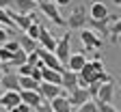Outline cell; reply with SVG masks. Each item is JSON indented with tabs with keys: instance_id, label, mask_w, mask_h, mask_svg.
<instances>
[{
	"instance_id": "cell-37",
	"label": "cell",
	"mask_w": 121,
	"mask_h": 112,
	"mask_svg": "<svg viewBox=\"0 0 121 112\" xmlns=\"http://www.w3.org/2000/svg\"><path fill=\"white\" fill-rule=\"evenodd\" d=\"M33 2H39V0H33Z\"/></svg>"
},
{
	"instance_id": "cell-8",
	"label": "cell",
	"mask_w": 121,
	"mask_h": 112,
	"mask_svg": "<svg viewBox=\"0 0 121 112\" xmlns=\"http://www.w3.org/2000/svg\"><path fill=\"white\" fill-rule=\"evenodd\" d=\"M112 95H115V84H112V80H110V82L99 84V88H97V93H95V101H97V104H110Z\"/></svg>"
},
{
	"instance_id": "cell-4",
	"label": "cell",
	"mask_w": 121,
	"mask_h": 112,
	"mask_svg": "<svg viewBox=\"0 0 121 112\" xmlns=\"http://www.w3.org/2000/svg\"><path fill=\"white\" fill-rule=\"evenodd\" d=\"M80 41H82V47L89 52V50H99L104 45L102 37H97V33H93L91 28H82L80 30Z\"/></svg>"
},
{
	"instance_id": "cell-26",
	"label": "cell",
	"mask_w": 121,
	"mask_h": 112,
	"mask_svg": "<svg viewBox=\"0 0 121 112\" xmlns=\"http://www.w3.org/2000/svg\"><path fill=\"white\" fill-rule=\"evenodd\" d=\"M11 56H13V52H9L4 45H0V62H9Z\"/></svg>"
},
{
	"instance_id": "cell-11",
	"label": "cell",
	"mask_w": 121,
	"mask_h": 112,
	"mask_svg": "<svg viewBox=\"0 0 121 112\" xmlns=\"http://www.w3.org/2000/svg\"><path fill=\"white\" fill-rule=\"evenodd\" d=\"M37 43H39V47H43V50H48V52H54V47H56V39L52 37L50 30H45L43 24H41V33H39Z\"/></svg>"
},
{
	"instance_id": "cell-36",
	"label": "cell",
	"mask_w": 121,
	"mask_h": 112,
	"mask_svg": "<svg viewBox=\"0 0 121 112\" xmlns=\"http://www.w3.org/2000/svg\"><path fill=\"white\" fill-rule=\"evenodd\" d=\"M119 43H121V35H119Z\"/></svg>"
},
{
	"instance_id": "cell-29",
	"label": "cell",
	"mask_w": 121,
	"mask_h": 112,
	"mask_svg": "<svg viewBox=\"0 0 121 112\" xmlns=\"http://www.w3.org/2000/svg\"><path fill=\"white\" fill-rule=\"evenodd\" d=\"M97 112H117L110 104H97Z\"/></svg>"
},
{
	"instance_id": "cell-19",
	"label": "cell",
	"mask_w": 121,
	"mask_h": 112,
	"mask_svg": "<svg viewBox=\"0 0 121 112\" xmlns=\"http://www.w3.org/2000/svg\"><path fill=\"white\" fill-rule=\"evenodd\" d=\"M86 62V58H84V52H78V54H71L69 56V60H67V67L71 69V71H76L78 73L80 69H82V65Z\"/></svg>"
},
{
	"instance_id": "cell-5",
	"label": "cell",
	"mask_w": 121,
	"mask_h": 112,
	"mask_svg": "<svg viewBox=\"0 0 121 112\" xmlns=\"http://www.w3.org/2000/svg\"><path fill=\"white\" fill-rule=\"evenodd\" d=\"M37 56H39V60H41L43 67L56 69V71H63V65L58 62V58L54 56V52H48V50H43V47H37Z\"/></svg>"
},
{
	"instance_id": "cell-2",
	"label": "cell",
	"mask_w": 121,
	"mask_h": 112,
	"mask_svg": "<svg viewBox=\"0 0 121 112\" xmlns=\"http://www.w3.org/2000/svg\"><path fill=\"white\" fill-rule=\"evenodd\" d=\"M86 22H89V17H86V11H84L82 4H78V7L69 13V17L65 20L67 28H71V30H82V28H86Z\"/></svg>"
},
{
	"instance_id": "cell-3",
	"label": "cell",
	"mask_w": 121,
	"mask_h": 112,
	"mask_svg": "<svg viewBox=\"0 0 121 112\" xmlns=\"http://www.w3.org/2000/svg\"><path fill=\"white\" fill-rule=\"evenodd\" d=\"M54 56L58 58V62H60L63 67L67 65V60H69V56H71V35H69V33H65V37L60 39V41H56Z\"/></svg>"
},
{
	"instance_id": "cell-38",
	"label": "cell",
	"mask_w": 121,
	"mask_h": 112,
	"mask_svg": "<svg viewBox=\"0 0 121 112\" xmlns=\"http://www.w3.org/2000/svg\"><path fill=\"white\" fill-rule=\"evenodd\" d=\"M0 78H2V71H0Z\"/></svg>"
},
{
	"instance_id": "cell-16",
	"label": "cell",
	"mask_w": 121,
	"mask_h": 112,
	"mask_svg": "<svg viewBox=\"0 0 121 112\" xmlns=\"http://www.w3.org/2000/svg\"><path fill=\"white\" fill-rule=\"evenodd\" d=\"M20 97H22V104H28L30 108H37L43 101L39 91H20Z\"/></svg>"
},
{
	"instance_id": "cell-10",
	"label": "cell",
	"mask_w": 121,
	"mask_h": 112,
	"mask_svg": "<svg viewBox=\"0 0 121 112\" xmlns=\"http://www.w3.org/2000/svg\"><path fill=\"white\" fill-rule=\"evenodd\" d=\"M17 104H22V97H20V91H4L2 95H0V106L11 110L15 108Z\"/></svg>"
},
{
	"instance_id": "cell-15",
	"label": "cell",
	"mask_w": 121,
	"mask_h": 112,
	"mask_svg": "<svg viewBox=\"0 0 121 112\" xmlns=\"http://www.w3.org/2000/svg\"><path fill=\"white\" fill-rule=\"evenodd\" d=\"M50 108H52V112H73L71 106H69V101H67V93L54 97V99L50 101Z\"/></svg>"
},
{
	"instance_id": "cell-28",
	"label": "cell",
	"mask_w": 121,
	"mask_h": 112,
	"mask_svg": "<svg viewBox=\"0 0 121 112\" xmlns=\"http://www.w3.org/2000/svg\"><path fill=\"white\" fill-rule=\"evenodd\" d=\"M35 112H52V108H50V101H41V104L35 108Z\"/></svg>"
},
{
	"instance_id": "cell-23",
	"label": "cell",
	"mask_w": 121,
	"mask_h": 112,
	"mask_svg": "<svg viewBox=\"0 0 121 112\" xmlns=\"http://www.w3.org/2000/svg\"><path fill=\"white\" fill-rule=\"evenodd\" d=\"M39 33H41V24H39V22H33V24L24 30V35H28L30 39H35V41L39 39Z\"/></svg>"
},
{
	"instance_id": "cell-1",
	"label": "cell",
	"mask_w": 121,
	"mask_h": 112,
	"mask_svg": "<svg viewBox=\"0 0 121 112\" xmlns=\"http://www.w3.org/2000/svg\"><path fill=\"white\" fill-rule=\"evenodd\" d=\"M37 9L41 11L43 17L50 20L52 24L65 26V20H63V15H60V11H58V7H56L54 2H50V0H39V2H37Z\"/></svg>"
},
{
	"instance_id": "cell-18",
	"label": "cell",
	"mask_w": 121,
	"mask_h": 112,
	"mask_svg": "<svg viewBox=\"0 0 121 112\" xmlns=\"http://www.w3.org/2000/svg\"><path fill=\"white\" fill-rule=\"evenodd\" d=\"M41 82L58 84V86H60V71H56V69H48V67H41Z\"/></svg>"
},
{
	"instance_id": "cell-20",
	"label": "cell",
	"mask_w": 121,
	"mask_h": 112,
	"mask_svg": "<svg viewBox=\"0 0 121 112\" xmlns=\"http://www.w3.org/2000/svg\"><path fill=\"white\" fill-rule=\"evenodd\" d=\"M17 43H20V50H24L26 54L35 52L37 47H39V45H37V41H35V39H30L28 35H20V37H17Z\"/></svg>"
},
{
	"instance_id": "cell-6",
	"label": "cell",
	"mask_w": 121,
	"mask_h": 112,
	"mask_svg": "<svg viewBox=\"0 0 121 112\" xmlns=\"http://www.w3.org/2000/svg\"><path fill=\"white\" fill-rule=\"evenodd\" d=\"M39 95H41V99L43 101H52L54 97H58V95H63V86H58V84H48V82H41L39 84Z\"/></svg>"
},
{
	"instance_id": "cell-21",
	"label": "cell",
	"mask_w": 121,
	"mask_h": 112,
	"mask_svg": "<svg viewBox=\"0 0 121 112\" xmlns=\"http://www.w3.org/2000/svg\"><path fill=\"white\" fill-rule=\"evenodd\" d=\"M17 82H20V91H37L39 82H35L30 75H17Z\"/></svg>"
},
{
	"instance_id": "cell-14",
	"label": "cell",
	"mask_w": 121,
	"mask_h": 112,
	"mask_svg": "<svg viewBox=\"0 0 121 112\" xmlns=\"http://www.w3.org/2000/svg\"><path fill=\"white\" fill-rule=\"evenodd\" d=\"M86 99H91L86 88H76V91H71V93L67 95V101H69V106H71V108H73V106L78 108V106H80V104H84Z\"/></svg>"
},
{
	"instance_id": "cell-27",
	"label": "cell",
	"mask_w": 121,
	"mask_h": 112,
	"mask_svg": "<svg viewBox=\"0 0 121 112\" xmlns=\"http://www.w3.org/2000/svg\"><path fill=\"white\" fill-rule=\"evenodd\" d=\"M41 67H33V69H30V78H33L35 82H39V84H41Z\"/></svg>"
},
{
	"instance_id": "cell-35",
	"label": "cell",
	"mask_w": 121,
	"mask_h": 112,
	"mask_svg": "<svg viewBox=\"0 0 121 112\" xmlns=\"http://www.w3.org/2000/svg\"><path fill=\"white\" fill-rule=\"evenodd\" d=\"M115 4H117V7H121V0H115Z\"/></svg>"
},
{
	"instance_id": "cell-12",
	"label": "cell",
	"mask_w": 121,
	"mask_h": 112,
	"mask_svg": "<svg viewBox=\"0 0 121 112\" xmlns=\"http://www.w3.org/2000/svg\"><path fill=\"white\" fill-rule=\"evenodd\" d=\"M86 24H91V30H93V33H99L97 37H108L110 35V30H108V26H110V15L106 20H89Z\"/></svg>"
},
{
	"instance_id": "cell-31",
	"label": "cell",
	"mask_w": 121,
	"mask_h": 112,
	"mask_svg": "<svg viewBox=\"0 0 121 112\" xmlns=\"http://www.w3.org/2000/svg\"><path fill=\"white\" fill-rule=\"evenodd\" d=\"M7 39H9V30H7L4 26H0V45H2Z\"/></svg>"
},
{
	"instance_id": "cell-9",
	"label": "cell",
	"mask_w": 121,
	"mask_h": 112,
	"mask_svg": "<svg viewBox=\"0 0 121 112\" xmlns=\"http://www.w3.org/2000/svg\"><path fill=\"white\" fill-rule=\"evenodd\" d=\"M9 9H11V11H15V13L28 15V13H33V11L37 9V2H33V0H11Z\"/></svg>"
},
{
	"instance_id": "cell-24",
	"label": "cell",
	"mask_w": 121,
	"mask_h": 112,
	"mask_svg": "<svg viewBox=\"0 0 121 112\" xmlns=\"http://www.w3.org/2000/svg\"><path fill=\"white\" fill-rule=\"evenodd\" d=\"M76 112H97V101L86 99L84 104H80V106H78V110H76Z\"/></svg>"
},
{
	"instance_id": "cell-33",
	"label": "cell",
	"mask_w": 121,
	"mask_h": 112,
	"mask_svg": "<svg viewBox=\"0 0 121 112\" xmlns=\"http://www.w3.org/2000/svg\"><path fill=\"white\" fill-rule=\"evenodd\" d=\"M11 4V0H0V9H9Z\"/></svg>"
},
{
	"instance_id": "cell-13",
	"label": "cell",
	"mask_w": 121,
	"mask_h": 112,
	"mask_svg": "<svg viewBox=\"0 0 121 112\" xmlns=\"http://www.w3.org/2000/svg\"><path fill=\"white\" fill-rule=\"evenodd\" d=\"M0 88L2 91H20V82H17V73H2L0 78Z\"/></svg>"
},
{
	"instance_id": "cell-39",
	"label": "cell",
	"mask_w": 121,
	"mask_h": 112,
	"mask_svg": "<svg viewBox=\"0 0 121 112\" xmlns=\"http://www.w3.org/2000/svg\"><path fill=\"white\" fill-rule=\"evenodd\" d=\"M0 95H2V93H0Z\"/></svg>"
},
{
	"instance_id": "cell-17",
	"label": "cell",
	"mask_w": 121,
	"mask_h": 112,
	"mask_svg": "<svg viewBox=\"0 0 121 112\" xmlns=\"http://www.w3.org/2000/svg\"><path fill=\"white\" fill-rule=\"evenodd\" d=\"M108 7H106L104 2H99V0H95V2L93 4H91V20H106V17H108Z\"/></svg>"
},
{
	"instance_id": "cell-22",
	"label": "cell",
	"mask_w": 121,
	"mask_h": 112,
	"mask_svg": "<svg viewBox=\"0 0 121 112\" xmlns=\"http://www.w3.org/2000/svg\"><path fill=\"white\" fill-rule=\"evenodd\" d=\"M26 58H28V54H26L24 50H17V52H13V56H11V60H9V65H11L13 69H17V67L26 65Z\"/></svg>"
},
{
	"instance_id": "cell-7",
	"label": "cell",
	"mask_w": 121,
	"mask_h": 112,
	"mask_svg": "<svg viewBox=\"0 0 121 112\" xmlns=\"http://www.w3.org/2000/svg\"><path fill=\"white\" fill-rule=\"evenodd\" d=\"M60 86H63L65 93L76 91V88H78V73L71 71V69H67V71L63 69V71H60Z\"/></svg>"
},
{
	"instance_id": "cell-30",
	"label": "cell",
	"mask_w": 121,
	"mask_h": 112,
	"mask_svg": "<svg viewBox=\"0 0 121 112\" xmlns=\"http://www.w3.org/2000/svg\"><path fill=\"white\" fill-rule=\"evenodd\" d=\"M30 69H33V67H30V65H28V62H26V65H22V67H17V71H20L17 75H30Z\"/></svg>"
},
{
	"instance_id": "cell-32",
	"label": "cell",
	"mask_w": 121,
	"mask_h": 112,
	"mask_svg": "<svg viewBox=\"0 0 121 112\" xmlns=\"http://www.w3.org/2000/svg\"><path fill=\"white\" fill-rule=\"evenodd\" d=\"M69 2H71V0H54V4H56V7H67Z\"/></svg>"
},
{
	"instance_id": "cell-25",
	"label": "cell",
	"mask_w": 121,
	"mask_h": 112,
	"mask_svg": "<svg viewBox=\"0 0 121 112\" xmlns=\"http://www.w3.org/2000/svg\"><path fill=\"white\" fill-rule=\"evenodd\" d=\"M2 45L7 47L9 52H17V50H20V43H17V39H7Z\"/></svg>"
},
{
	"instance_id": "cell-40",
	"label": "cell",
	"mask_w": 121,
	"mask_h": 112,
	"mask_svg": "<svg viewBox=\"0 0 121 112\" xmlns=\"http://www.w3.org/2000/svg\"><path fill=\"white\" fill-rule=\"evenodd\" d=\"M119 86H121V84H119Z\"/></svg>"
},
{
	"instance_id": "cell-34",
	"label": "cell",
	"mask_w": 121,
	"mask_h": 112,
	"mask_svg": "<svg viewBox=\"0 0 121 112\" xmlns=\"http://www.w3.org/2000/svg\"><path fill=\"white\" fill-rule=\"evenodd\" d=\"M7 112H20V108L15 106V108H11V110H7Z\"/></svg>"
}]
</instances>
